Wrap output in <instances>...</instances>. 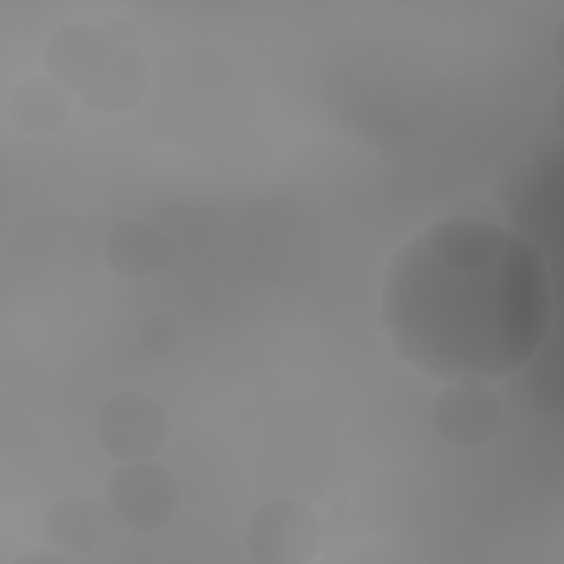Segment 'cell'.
Returning a JSON list of instances; mask_svg holds the SVG:
<instances>
[{
    "instance_id": "1",
    "label": "cell",
    "mask_w": 564,
    "mask_h": 564,
    "mask_svg": "<svg viewBox=\"0 0 564 564\" xmlns=\"http://www.w3.org/2000/svg\"><path fill=\"white\" fill-rule=\"evenodd\" d=\"M381 319L394 350L434 379H505L549 335L546 260L505 223L471 214L436 218L392 256Z\"/></svg>"
}]
</instances>
